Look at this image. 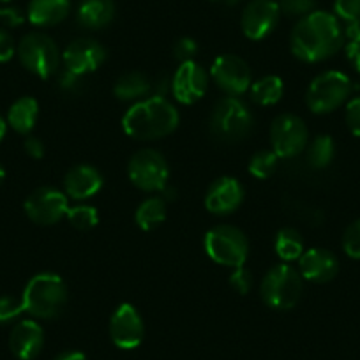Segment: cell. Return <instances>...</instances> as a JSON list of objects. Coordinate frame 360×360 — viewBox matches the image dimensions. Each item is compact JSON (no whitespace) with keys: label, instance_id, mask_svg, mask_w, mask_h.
<instances>
[{"label":"cell","instance_id":"24","mask_svg":"<svg viewBox=\"0 0 360 360\" xmlns=\"http://www.w3.org/2000/svg\"><path fill=\"white\" fill-rule=\"evenodd\" d=\"M37 113H39V105L30 96H23V98L16 99L11 105L8 112V120L6 122L20 134H29L34 129L37 120Z\"/></svg>","mask_w":360,"mask_h":360},{"label":"cell","instance_id":"38","mask_svg":"<svg viewBox=\"0 0 360 360\" xmlns=\"http://www.w3.org/2000/svg\"><path fill=\"white\" fill-rule=\"evenodd\" d=\"M196 51H198V44H196V41L191 39V37H180V39H176V43L173 44V57L180 62L193 60Z\"/></svg>","mask_w":360,"mask_h":360},{"label":"cell","instance_id":"29","mask_svg":"<svg viewBox=\"0 0 360 360\" xmlns=\"http://www.w3.org/2000/svg\"><path fill=\"white\" fill-rule=\"evenodd\" d=\"M278 159L274 150H258L249 161V173L256 179H269L278 168Z\"/></svg>","mask_w":360,"mask_h":360},{"label":"cell","instance_id":"33","mask_svg":"<svg viewBox=\"0 0 360 360\" xmlns=\"http://www.w3.org/2000/svg\"><path fill=\"white\" fill-rule=\"evenodd\" d=\"M345 37L348 39L346 43V57L352 62L356 72H360V23L356 25H346Z\"/></svg>","mask_w":360,"mask_h":360},{"label":"cell","instance_id":"5","mask_svg":"<svg viewBox=\"0 0 360 360\" xmlns=\"http://www.w3.org/2000/svg\"><path fill=\"white\" fill-rule=\"evenodd\" d=\"M302 276L288 263H279L269 270L263 278L259 293L263 302L272 309L288 311L297 306L302 295Z\"/></svg>","mask_w":360,"mask_h":360},{"label":"cell","instance_id":"4","mask_svg":"<svg viewBox=\"0 0 360 360\" xmlns=\"http://www.w3.org/2000/svg\"><path fill=\"white\" fill-rule=\"evenodd\" d=\"M252 129V113L237 96H226L214 105L210 133L224 143L242 141Z\"/></svg>","mask_w":360,"mask_h":360},{"label":"cell","instance_id":"28","mask_svg":"<svg viewBox=\"0 0 360 360\" xmlns=\"http://www.w3.org/2000/svg\"><path fill=\"white\" fill-rule=\"evenodd\" d=\"M335 143L328 134H320L307 145V162L311 168L323 169L334 161Z\"/></svg>","mask_w":360,"mask_h":360},{"label":"cell","instance_id":"19","mask_svg":"<svg viewBox=\"0 0 360 360\" xmlns=\"http://www.w3.org/2000/svg\"><path fill=\"white\" fill-rule=\"evenodd\" d=\"M44 346V332L37 321L22 320L9 334V349L20 360H34Z\"/></svg>","mask_w":360,"mask_h":360},{"label":"cell","instance_id":"10","mask_svg":"<svg viewBox=\"0 0 360 360\" xmlns=\"http://www.w3.org/2000/svg\"><path fill=\"white\" fill-rule=\"evenodd\" d=\"M127 173L129 179L138 189L141 191H162L168 184V162L159 154L158 150L152 148H143L138 150L133 158L129 159L127 165Z\"/></svg>","mask_w":360,"mask_h":360},{"label":"cell","instance_id":"13","mask_svg":"<svg viewBox=\"0 0 360 360\" xmlns=\"http://www.w3.org/2000/svg\"><path fill=\"white\" fill-rule=\"evenodd\" d=\"M279 4L276 0H251L242 11V32L248 39H265L279 22Z\"/></svg>","mask_w":360,"mask_h":360},{"label":"cell","instance_id":"37","mask_svg":"<svg viewBox=\"0 0 360 360\" xmlns=\"http://www.w3.org/2000/svg\"><path fill=\"white\" fill-rule=\"evenodd\" d=\"M230 286L240 295H245L252 286V274L244 266H237L230 274Z\"/></svg>","mask_w":360,"mask_h":360},{"label":"cell","instance_id":"31","mask_svg":"<svg viewBox=\"0 0 360 360\" xmlns=\"http://www.w3.org/2000/svg\"><path fill=\"white\" fill-rule=\"evenodd\" d=\"M334 15L346 25H356L360 23V0H335Z\"/></svg>","mask_w":360,"mask_h":360},{"label":"cell","instance_id":"25","mask_svg":"<svg viewBox=\"0 0 360 360\" xmlns=\"http://www.w3.org/2000/svg\"><path fill=\"white\" fill-rule=\"evenodd\" d=\"M285 85L279 76L269 75L251 85V99L259 106H272L281 101Z\"/></svg>","mask_w":360,"mask_h":360},{"label":"cell","instance_id":"1","mask_svg":"<svg viewBox=\"0 0 360 360\" xmlns=\"http://www.w3.org/2000/svg\"><path fill=\"white\" fill-rule=\"evenodd\" d=\"M345 30L338 16L313 11L297 22L292 30V51L304 62H323L334 57L345 44Z\"/></svg>","mask_w":360,"mask_h":360},{"label":"cell","instance_id":"27","mask_svg":"<svg viewBox=\"0 0 360 360\" xmlns=\"http://www.w3.org/2000/svg\"><path fill=\"white\" fill-rule=\"evenodd\" d=\"M274 249L283 262H293L304 255L302 235L293 228H281L276 235Z\"/></svg>","mask_w":360,"mask_h":360},{"label":"cell","instance_id":"40","mask_svg":"<svg viewBox=\"0 0 360 360\" xmlns=\"http://www.w3.org/2000/svg\"><path fill=\"white\" fill-rule=\"evenodd\" d=\"M23 148L32 159H41L44 155L43 141L36 136H27L25 141H23Z\"/></svg>","mask_w":360,"mask_h":360},{"label":"cell","instance_id":"45","mask_svg":"<svg viewBox=\"0 0 360 360\" xmlns=\"http://www.w3.org/2000/svg\"><path fill=\"white\" fill-rule=\"evenodd\" d=\"M2 4H9V2H15V0H0Z\"/></svg>","mask_w":360,"mask_h":360},{"label":"cell","instance_id":"22","mask_svg":"<svg viewBox=\"0 0 360 360\" xmlns=\"http://www.w3.org/2000/svg\"><path fill=\"white\" fill-rule=\"evenodd\" d=\"M115 18V2L113 0H82L78 6V22L85 29L99 30Z\"/></svg>","mask_w":360,"mask_h":360},{"label":"cell","instance_id":"16","mask_svg":"<svg viewBox=\"0 0 360 360\" xmlns=\"http://www.w3.org/2000/svg\"><path fill=\"white\" fill-rule=\"evenodd\" d=\"M209 86V76L205 69L195 60L182 62L172 79V92L182 105H193L205 96Z\"/></svg>","mask_w":360,"mask_h":360},{"label":"cell","instance_id":"41","mask_svg":"<svg viewBox=\"0 0 360 360\" xmlns=\"http://www.w3.org/2000/svg\"><path fill=\"white\" fill-rule=\"evenodd\" d=\"M79 78H82V76L75 75V72H71L65 69L64 75L60 76V82H58V85H60V89L65 90V92H75V90H78L79 86H82Z\"/></svg>","mask_w":360,"mask_h":360},{"label":"cell","instance_id":"42","mask_svg":"<svg viewBox=\"0 0 360 360\" xmlns=\"http://www.w3.org/2000/svg\"><path fill=\"white\" fill-rule=\"evenodd\" d=\"M55 360H86V356L79 352H65L60 353Z\"/></svg>","mask_w":360,"mask_h":360},{"label":"cell","instance_id":"2","mask_svg":"<svg viewBox=\"0 0 360 360\" xmlns=\"http://www.w3.org/2000/svg\"><path fill=\"white\" fill-rule=\"evenodd\" d=\"M179 112L175 106L162 96L141 99L134 103L122 119V127L127 136L134 140H159L179 126Z\"/></svg>","mask_w":360,"mask_h":360},{"label":"cell","instance_id":"9","mask_svg":"<svg viewBox=\"0 0 360 360\" xmlns=\"http://www.w3.org/2000/svg\"><path fill=\"white\" fill-rule=\"evenodd\" d=\"M270 143L279 159H290L306 150L309 143V131L299 115L283 113L276 117L270 126Z\"/></svg>","mask_w":360,"mask_h":360},{"label":"cell","instance_id":"43","mask_svg":"<svg viewBox=\"0 0 360 360\" xmlns=\"http://www.w3.org/2000/svg\"><path fill=\"white\" fill-rule=\"evenodd\" d=\"M6 131H8V122L4 120V117L0 115V143H2V140H4Z\"/></svg>","mask_w":360,"mask_h":360},{"label":"cell","instance_id":"35","mask_svg":"<svg viewBox=\"0 0 360 360\" xmlns=\"http://www.w3.org/2000/svg\"><path fill=\"white\" fill-rule=\"evenodd\" d=\"M23 302L22 299H15V297H0V323H9V321L16 320L20 314L23 313Z\"/></svg>","mask_w":360,"mask_h":360},{"label":"cell","instance_id":"3","mask_svg":"<svg viewBox=\"0 0 360 360\" xmlns=\"http://www.w3.org/2000/svg\"><path fill=\"white\" fill-rule=\"evenodd\" d=\"M23 309L41 320L57 318L68 302V288L60 276L43 272L27 283L22 295Z\"/></svg>","mask_w":360,"mask_h":360},{"label":"cell","instance_id":"7","mask_svg":"<svg viewBox=\"0 0 360 360\" xmlns=\"http://www.w3.org/2000/svg\"><path fill=\"white\" fill-rule=\"evenodd\" d=\"M16 53L27 71L44 79L57 72L58 64L62 60V55L55 41L41 32L27 34L16 46Z\"/></svg>","mask_w":360,"mask_h":360},{"label":"cell","instance_id":"6","mask_svg":"<svg viewBox=\"0 0 360 360\" xmlns=\"http://www.w3.org/2000/svg\"><path fill=\"white\" fill-rule=\"evenodd\" d=\"M352 79L341 71H325L311 82L306 101L313 113L323 115L345 105L352 96Z\"/></svg>","mask_w":360,"mask_h":360},{"label":"cell","instance_id":"8","mask_svg":"<svg viewBox=\"0 0 360 360\" xmlns=\"http://www.w3.org/2000/svg\"><path fill=\"white\" fill-rule=\"evenodd\" d=\"M205 251L219 265L244 266L249 255V242L244 231L231 224H219L205 235Z\"/></svg>","mask_w":360,"mask_h":360},{"label":"cell","instance_id":"21","mask_svg":"<svg viewBox=\"0 0 360 360\" xmlns=\"http://www.w3.org/2000/svg\"><path fill=\"white\" fill-rule=\"evenodd\" d=\"M71 11V0H30L27 18L36 27H53L64 22Z\"/></svg>","mask_w":360,"mask_h":360},{"label":"cell","instance_id":"18","mask_svg":"<svg viewBox=\"0 0 360 360\" xmlns=\"http://www.w3.org/2000/svg\"><path fill=\"white\" fill-rule=\"evenodd\" d=\"M299 272L311 283H328L338 276L339 259L328 249H307L299 258Z\"/></svg>","mask_w":360,"mask_h":360},{"label":"cell","instance_id":"30","mask_svg":"<svg viewBox=\"0 0 360 360\" xmlns=\"http://www.w3.org/2000/svg\"><path fill=\"white\" fill-rule=\"evenodd\" d=\"M69 223L76 228V230H90L99 223V214L94 207L90 205H78L69 207L68 216Z\"/></svg>","mask_w":360,"mask_h":360},{"label":"cell","instance_id":"34","mask_svg":"<svg viewBox=\"0 0 360 360\" xmlns=\"http://www.w3.org/2000/svg\"><path fill=\"white\" fill-rule=\"evenodd\" d=\"M342 249L353 259H360V219L353 221L342 235Z\"/></svg>","mask_w":360,"mask_h":360},{"label":"cell","instance_id":"39","mask_svg":"<svg viewBox=\"0 0 360 360\" xmlns=\"http://www.w3.org/2000/svg\"><path fill=\"white\" fill-rule=\"evenodd\" d=\"M16 53V44L11 34L8 30L0 29V62L11 60L13 55Z\"/></svg>","mask_w":360,"mask_h":360},{"label":"cell","instance_id":"36","mask_svg":"<svg viewBox=\"0 0 360 360\" xmlns=\"http://www.w3.org/2000/svg\"><path fill=\"white\" fill-rule=\"evenodd\" d=\"M345 120L349 133H352L353 136L360 138V96H355V98H352L346 103Z\"/></svg>","mask_w":360,"mask_h":360},{"label":"cell","instance_id":"23","mask_svg":"<svg viewBox=\"0 0 360 360\" xmlns=\"http://www.w3.org/2000/svg\"><path fill=\"white\" fill-rule=\"evenodd\" d=\"M152 90V82L143 72L131 71L120 76L113 86V94L119 101L138 103L141 99H147Z\"/></svg>","mask_w":360,"mask_h":360},{"label":"cell","instance_id":"11","mask_svg":"<svg viewBox=\"0 0 360 360\" xmlns=\"http://www.w3.org/2000/svg\"><path fill=\"white\" fill-rule=\"evenodd\" d=\"M27 217L41 226L57 224L62 217L68 216L69 202L65 193L55 188H39L30 193L25 200Z\"/></svg>","mask_w":360,"mask_h":360},{"label":"cell","instance_id":"44","mask_svg":"<svg viewBox=\"0 0 360 360\" xmlns=\"http://www.w3.org/2000/svg\"><path fill=\"white\" fill-rule=\"evenodd\" d=\"M4 176H6V169H4V166L0 165V184H2V180H4Z\"/></svg>","mask_w":360,"mask_h":360},{"label":"cell","instance_id":"26","mask_svg":"<svg viewBox=\"0 0 360 360\" xmlns=\"http://www.w3.org/2000/svg\"><path fill=\"white\" fill-rule=\"evenodd\" d=\"M136 224L145 231L155 230L166 219V203L159 196H150L140 203L134 214Z\"/></svg>","mask_w":360,"mask_h":360},{"label":"cell","instance_id":"17","mask_svg":"<svg viewBox=\"0 0 360 360\" xmlns=\"http://www.w3.org/2000/svg\"><path fill=\"white\" fill-rule=\"evenodd\" d=\"M244 202V188L233 176H221L210 184L205 195V207L214 216H228Z\"/></svg>","mask_w":360,"mask_h":360},{"label":"cell","instance_id":"46","mask_svg":"<svg viewBox=\"0 0 360 360\" xmlns=\"http://www.w3.org/2000/svg\"><path fill=\"white\" fill-rule=\"evenodd\" d=\"M2 13H4V9H0V18H2Z\"/></svg>","mask_w":360,"mask_h":360},{"label":"cell","instance_id":"32","mask_svg":"<svg viewBox=\"0 0 360 360\" xmlns=\"http://www.w3.org/2000/svg\"><path fill=\"white\" fill-rule=\"evenodd\" d=\"M279 11L290 18H304L316 11V0H279Z\"/></svg>","mask_w":360,"mask_h":360},{"label":"cell","instance_id":"15","mask_svg":"<svg viewBox=\"0 0 360 360\" xmlns=\"http://www.w3.org/2000/svg\"><path fill=\"white\" fill-rule=\"evenodd\" d=\"M65 69L78 76H85L89 72L99 69V65L106 60V50L99 41L90 37H79L71 41L62 53Z\"/></svg>","mask_w":360,"mask_h":360},{"label":"cell","instance_id":"20","mask_svg":"<svg viewBox=\"0 0 360 360\" xmlns=\"http://www.w3.org/2000/svg\"><path fill=\"white\" fill-rule=\"evenodd\" d=\"M103 188V175L90 165H76L65 173L64 193L72 200H86Z\"/></svg>","mask_w":360,"mask_h":360},{"label":"cell","instance_id":"14","mask_svg":"<svg viewBox=\"0 0 360 360\" xmlns=\"http://www.w3.org/2000/svg\"><path fill=\"white\" fill-rule=\"evenodd\" d=\"M145 335L143 320L131 304H120L110 318V338L120 349H134Z\"/></svg>","mask_w":360,"mask_h":360},{"label":"cell","instance_id":"12","mask_svg":"<svg viewBox=\"0 0 360 360\" xmlns=\"http://www.w3.org/2000/svg\"><path fill=\"white\" fill-rule=\"evenodd\" d=\"M210 76L223 92H226L228 96H237V98L248 92L252 79L248 62L231 53L219 55L214 60L212 68H210Z\"/></svg>","mask_w":360,"mask_h":360}]
</instances>
